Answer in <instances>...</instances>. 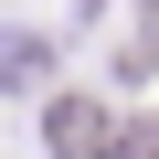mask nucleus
<instances>
[{"mask_svg": "<svg viewBox=\"0 0 159 159\" xmlns=\"http://www.w3.org/2000/svg\"><path fill=\"white\" fill-rule=\"evenodd\" d=\"M127 159H159V117H138V127H127Z\"/></svg>", "mask_w": 159, "mask_h": 159, "instance_id": "obj_2", "label": "nucleus"}, {"mask_svg": "<svg viewBox=\"0 0 159 159\" xmlns=\"http://www.w3.org/2000/svg\"><path fill=\"white\" fill-rule=\"evenodd\" d=\"M43 127H53V148H64V159H96V148H106V117H96L85 96H64V106H53Z\"/></svg>", "mask_w": 159, "mask_h": 159, "instance_id": "obj_1", "label": "nucleus"}]
</instances>
